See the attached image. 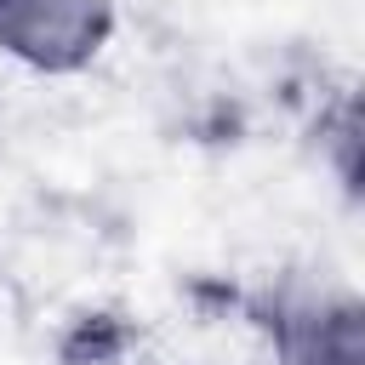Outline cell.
<instances>
[{
    "label": "cell",
    "mask_w": 365,
    "mask_h": 365,
    "mask_svg": "<svg viewBox=\"0 0 365 365\" xmlns=\"http://www.w3.org/2000/svg\"><path fill=\"white\" fill-rule=\"evenodd\" d=\"M274 365H365V319L342 285H274L257 302Z\"/></svg>",
    "instance_id": "obj_2"
},
{
    "label": "cell",
    "mask_w": 365,
    "mask_h": 365,
    "mask_svg": "<svg viewBox=\"0 0 365 365\" xmlns=\"http://www.w3.org/2000/svg\"><path fill=\"white\" fill-rule=\"evenodd\" d=\"M57 365H160V359L148 354V342H143L125 319H114V314H86V319L63 336Z\"/></svg>",
    "instance_id": "obj_3"
},
{
    "label": "cell",
    "mask_w": 365,
    "mask_h": 365,
    "mask_svg": "<svg viewBox=\"0 0 365 365\" xmlns=\"http://www.w3.org/2000/svg\"><path fill=\"white\" fill-rule=\"evenodd\" d=\"M120 29L114 0H0V57L29 74L91 68Z\"/></svg>",
    "instance_id": "obj_1"
}]
</instances>
